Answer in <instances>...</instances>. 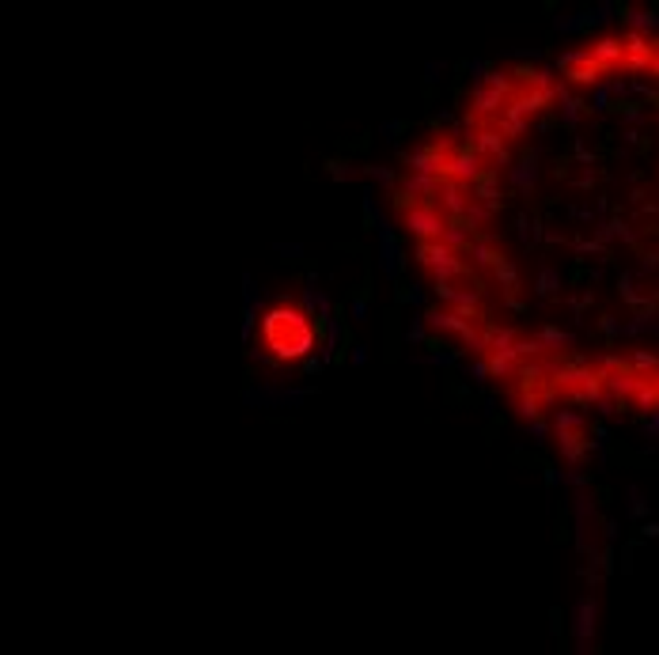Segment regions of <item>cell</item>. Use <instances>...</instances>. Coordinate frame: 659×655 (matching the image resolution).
I'll return each mask as SVG.
<instances>
[{
	"instance_id": "36",
	"label": "cell",
	"mask_w": 659,
	"mask_h": 655,
	"mask_svg": "<svg viewBox=\"0 0 659 655\" xmlns=\"http://www.w3.org/2000/svg\"><path fill=\"white\" fill-rule=\"evenodd\" d=\"M401 129H406V121H387V125H383V136H390V141H395Z\"/></svg>"
},
{
	"instance_id": "14",
	"label": "cell",
	"mask_w": 659,
	"mask_h": 655,
	"mask_svg": "<svg viewBox=\"0 0 659 655\" xmlns=\"http://www.w3.org/2000/svg\"><path fill=\"white\" fill-rule=\"evenodd\" d=\"M553 99H557V91H530V87H523V91L512 95V102H516V107L523 110L527 118H530V114H542V110L550 107Z\"/></svg>"
},
{
	"instance_id": "9",
	"label": "cell",
	"mask_w": 659,
	"mask_h": 655,
	"mask_svg": "<svg viewBox=\"0 0 659 655\" xmlns=\"http://www.w3.org/2000/svg\"><path fill=\"white\" fill-rule=\"evenodd\" d=\"M398 190H406L409 197L424 201V205H440V190H444V182H440V179H424V174H406V179L398 182Z\"/></svg>"
},
{
	"instance_id": "3",
	"label": "cell",
	"mask_w": 659,
	"mask_h": 655,
	"mask_svg": "<svg viewBox=\"0 0 659 655\" xmlns=\"http://www.w3.org/2000/svg\"><path fill=\"white\" fill-rule=\"evenodd\" d=\"M401 228H406L417 242H444L447 216H444L440 205H421V208H413V213L401 216Z\"/></svg>"
},
{
	"instance_id": "4",
	"label": "cell",
	"mask_w": 659,
	"mask_h": 655,
	"mask_svg": "<svg viewBox=\"0 0 659 655\" xmlns=\"http://www.w3.org/2000/svg\"><path fill=\"white\" fill-rule=\"evenodd\" d=\"M470 148L478 152L481 159H485L489 167H508L512 156H508V141H504V133L496 125H485L478 129V133L470 136Z\"/></svg>"
},
{
	"instance_id": "11",
	"label": "cell",
	"mask_w": 659,
	"mask_h": 655,
	"mask_svg": "<svg viewBox=\"0 0 659 655\" xmlns=\"http://www.w3.org/2000/svg\"><path fill=\"white\" fill-rule=\"evenodd\" d=\"M602 76H606V69H602L599 61H591V50H588V57H584L580 64L565 69V80H568L572 87H599Z\"/></svg>"
},
{
	"instance_id": "22",
	"label": "cell",
	"mask_w": 659,
	"mask_h": 655,
	"mask_svg": "<svg viewBox=\"0 0 659 655\" xmlns=\"http://www.w3.org/2000/svg\"><path fill=\"white\" fill-rule=\"evenodd\" d=\"M534 288H538V296H561V273H553L550 265H542L538 269V280H534Z\"/></svg>"
},
{
	"instance_id": "32",
	"label": "cell",
	"mask_w": 659,
	"mask_h": 655,
	"mask_svg": "<svg viewBox=\"0 0 659 655\" xmlns=\"http://www.w3.org/2000/svg\"><path fill=\"white\" fill-rule=\"evenodd\" d=\"M470 375H473V383H485V379H489V360H478L470 368Z\"/></svg>"
},
{
	"instance_id": "17",
	"label": "cell",
	"mask_w": 659,
	"mask_h": 655,
	"mask_svg": "<svg viewBox=\"0 0 659 655\" xmlns=\"http://www.w3.org/2000/svg\"><path fill=\"white\" fill-rule=\"evenodd\" d=\"M470 254H473V262H478V265H485V269H496V265L504 262V250L496 246L493 239H478V242L470 246Z\"/></svg>"
},
{
	"instance_id": "23",
	"label": "cell",
	"mask_w": 659,
	"mask_h": 655,
	"mask_svg": "<svg viewBox=\"0 0 659 655\" xmlns=\"http://www.w3.org/2000/svg\"><path fill=\"white\" fill-rule=\"evenodd\" d=\"M553 432H584V417L572 409H557L553 413Z\"/></svg>"
},
{
	"instance_id": "26",
	"label": "cell",
	"mask_w": 659,
	"mask_h": 655,
	"mask_svg": "<svg viewBox=\"0 0 659 655\" xmlns=\"http://www.w3.org/2000/svg\"><path fill=\"white\" fill-rule=\"evenodd\" d=\"M326 171L334 174L337 182H349L352 174H356V171H352V163H345V159H330V163H326Z\"/></svg>"
},
{
	"instance_id": "16",
	"label": "cell",
	"mask_w": 659,
	"mask_h": 655,
	"mask_svg": "<svg viewBox=\"0 0 659 655\" xmlns=\"http://www.w3.org/2000/svg\"><path fill=\"white\" fill-rule=\"evenodd\" d=\"M481 341H485V352L493 357V352H508V349H516V330H496V326H485L481 330Z\"/></svg>"
},
{
	"instance_id": "8",
	"label": "cell",
	"mask_w": 659,
	"mask_h": 655,
	"mask_svg": "<svg viewBox=\"0 0 659 655\" xmlns=\"http://www.w3.org/2000/svg\"><path fill=\"white\" fill-rule=\"evenodd\" d=\"M470 205H473L470 190L447 179V182H444V190H440V208H444L447 220H459V216H466V213H470Z\"/></svg>"
},
{
	"instance_id": "35",
	"label": "cell",
	"mask_w": 659,
	"mask_h": 655,
	"mask_svg": "<svg viewBox=\"0 0 659 655\" xmlns=\"http://www.w3.org/2000/svg\"><path fill=\"white\" fill-rule=\"evenodd\" d=\"M277 250H280L285 258H300V254H303V246H300V242H280Z\"/></svg>"
},
{
	"instance_id": "21",
	"label": "cell",
	"mask_w": 659,
	"mask_h": 655,
	"mask_svg": "<svg viewBox=\"0 0 659 655\" xmlns=\"http://www.w3.org/2000/svg\"><path fill=\"white\" fill-rule=\"evenodd\" d=\"M557 99H561V121H565L568 129H576V121H580V107H584V102H576V99H572V95H568L561 84H557Z\"/></svg>"
},
{
	"instance_id": "33",
	"label": "cell",
	"mask_w": 659,
	"mask_h": 655,
	"mask_svg": "<svg viewBox=\"0 0 659 655\" xmlns=\"http://www.w3.org/2000/svg\"><path fill=\"white\" fill-rule=\"evenodd\" d=\"M368 174H372V179H375V182H387V186H390V182H395V174H390V171H387V167H368Z\"/></svg>"
},
{
	"instance_id": "18",
	"label": "cell",
	"mask_w": 659,
	"mask_h": 655,
	"mask_svg": "<svg viewBox=\"0 0 659 655\" xmlns=\"http://www.w3.org/2000/svg\"><path fill=\"white\" fill-rule=\"evenodd\" d=\"M519 371V352L516 349H508V352H493L489 357V375H496V379H512Z\"/></svg>"
},
{
	"instance_id": "2",
	"label": "cell",
	"mask_w": 659,
	"mask_h": 655,
	"mask_svg": "<svg viewBox=\"0 0 659 655\" xmlns=\"http://www.w3.org/2000/svg\"><path fill=\"white\" fill-rule=\"evenodd\" d=\"M451 144L447 141H428L424 148H413V152H401V163L409 167V174H424V179H440L447 182L451 179Z\"/></svg>"
},
{
	"instance_id": "15",
	"label": "cell",
	"mask_w": 659,
	"mask_h": 655,
	"mask_svg": "<svg viewBox=\"0 0 659 655\" xmlns=\"http://www.w3.org/2000/svg\"><path fill=\"white\" fill-rule=\"evenodd\" d=\"M557 447H561V455H565V463L576 466L584 455H588L591 440H584V432H557Z\"/></svg>"
},
{
	"instance_id": "40",
	"label": "cell",
	"mask_w": 659,
	"mask_h": 655,
	"mask_svg": "<svg viewBox=\"0 0 659 655\" xmlns=\"http://www.w3.org/2000/svg\"><path fill=\"white\" fill-rule=\"evenodd\" d=\"M557 481H561V474H557V470H545V485H550V489H553Z\"/></svg>"
},
{
	"instance_id": "12",
	"label": "cell",
	"mask_w": 659,
	"mask_h": 655,
	"mask_svg": "<svg viewBox=\"0 0 659 655\" xmlns=\"http://www.w3.org/2000/svg\"><path fill=\"white\" fill-rule=\"evenodd\" d=\"M508 179H512V186H519V190H523L527 197H530V190H534V179H538V156H534V152H527V156L519 159L516 167H512Z\"/></svg>"
},
{
	"instance_id": "1",
	"label": "cell",
	"mask_w": 659,
	"mask_h": 655,
	"mask_svg": "<svg viewBox=\"0 0 659 655\" xmlns=\"http://www.w3.org/2000/svg\"><path fill=\"white\" fill-rule=\"evenodd\" d=\"M262 341L269 349L273 364H296L315 349V330H311V314L296 303H277L265 311L262 318Z\"/></svg>"
},
{
	"instance_id": "29",
	"label": "cell",
	"mask_w": 659,
	"mask_h": 655,
	"mask_svg": "<svg viewBox=\"0 0 659 655\" xmlns=\"http://www.w3.org/2000/svg\"><path fill=\"white\" fill-rule=\"evenodd\" d=\"M406 341L409 345H424L428 337H424V318H413V326L406 330Z\"/></svg>"
},
{
	"instance_id": "7",
	"label": "cell",
	"mask_w": 659,
	"mask_h": 655,
	"mask_svg": "<svg viewBox=\"0 0 659 655\" xmlns=\"http://www.w3.org/2000/svg\"><path fill=\"white\" fill-rule=\"evenodd\" d=\"M504 91H493V87L478 84L470 95V118H500L504 114Z\"/></svg>"
},
{
	"instance_id": "13",
	"label": "cell",
	"mask_w": 659,
	"mask_h": 655,
	"mask_svg": "<svg viewBox=\"0 0 659 655\" xmlns=\"http://www.w3.org/2000/svg\"><path fill=\"white\" fill-rule=\"evenodd\" d=\"M527 121H530V118L523 114V110H519L516 102H508V107H504V114L496 118V129L504 133V141H516V136L527 133Z\"/></svg>"
},
{
	"instance_id": "31",
	"label": "cell",
	"mask_w": 659,
	"mask_h": 655,
	"mask_svg": "<svg viewBox=\"0 0 659 655\" xmlns=\"http://www.w3.org/2000/svg\"><path fill=\"white\" fill-rule=\"evenodd\" d=\"M527 428H530V436H534V440H538V443H542V440H545V436H550V424H545V420H530V424H527Z\"/></svg>"
},
{
	"instance_id": "6",
	"label": "cell",
	"mask_w": 659,
	"mask_h": 655,
	"mask_svg": "<svg viewBox=\"0 0 659 655\" xmlns=\"http://www.w3.org/2000/svg\"><path fill=\"white\" fill-rule=\"evenodd\" d=\"M470 197L478 201V205H485L493 216L500 213V208H504V197H500V167H485V174H481V179L470 186Z\"/></svg>"
},
{
	"instance_id": "39",
	"label": "cell",
	"mask_w": 659,
	"mask_h": 655,
	"mask_svg": "<svg viewBox=\"0 0 659 655\" xmlns=\"http://www.w3.org/2000/svg\"><path fill=\"white\" fill-rule=\"evenodd\" d=\"M504 303H508V307H512V311H516V314H527V307L519 303V296H504Z\"/></svg>"
},
{
	"instance_id": "5",
	"label": "cell",
	"mask_w": 659,
	"mask_h": 655,
	"mask_svg": "<svg viewBox=\"0 0 659 655\" xmlns=\"http://www.w3.org/2000/svg\"><path fill=\"white\" fill-rule=\"evenodd\" d=\"M485 167H489V163L470 148V144H466V148H455V156H451V182H459V186H466V190H470V186L478 182L481 174H485Z\"/></svg>"
},
{
	"instance_id": "27",
	"label": "cell",
	"mask_w": 659,
	"mask_h": 655,
	"mask_svg": "<svg viewBox=\"0 0 659 655\" xmlns=\"http://www.w3.org/2000/svg\"><path fill=\"white\" fill-rule=\"evenodd\" d=\"M516 352H519V360L530 357V360H542V345H538V337H530V341H516Z\"/></svg>"
},
{
	"instance_id": "38",
	"label": "cell",
	"mask_w": 659,
	"mask_h": 655,
	"mask_svg": "<svg viewBox=\"0 0 659 655\" xmlns=\"http://www.w3.org/2000/svg\"><path fill=\"white\" fill-rule=\"evenodd\" d=\"M576 159H580V163H591V152H588L584 141H576Z\"/></svg>"
},
{
	"instance_id": "24",
	"label": "cell",
	"mask_w": 659,
	"mask_h": 655,
	"mask_svg": "<svg viewBox=\"0 0 659 655\" xmlns=\"http://www.w3.org/2000/svg\"><path fill=\"white\" fill-rule=\"evenodd\" d=\"M485 87H493V91H504V95H516V84H512V76H508V72H500V69H489V72H485Z\"/></svg>"
},
{
	"instance_id": "28",
	"label": "cell",
	"mask_w": 659,
	"mask_h": 655,
	"mask_svg": "<svg viewBox=\"0 0 659 655\" xmlns=\"http://www.w3.org/2000/svg\"><path fill=\"white\" fill-rule=\"evenodd\" d=\"M379 220H383V216L375 213V197H372V193H364V224H368V228H379Z\"/></svg>"
},
{
	"instance_id": "30",
	"label": "cell",
	"mask_w": 659,
	"mask_h": 655,
	"mask_svg": "<svg viewBox=\"0 0 659 655\" xmlns=\"http://www.w3.org/2000/svg\"><path fill=\"white\" fill-rule=\"evenodd\" d=\"M352 318H356V322L368 318V296H356V299H352Z\"/></svg>"
},
{
	"instance_id": "34",
	"label": "cell",
	"mask_w": 659,
	"mask_h": 655,
	"mask_svg": "<svg viewBox=\"0 0 659 655\" xmlns=\"http://www.w3.org/2000/svg\"><path fill=\"white\" fill-rule=\"evenodd\" d=\"M251 334H254V307H246V311H243V341Z\"/></svg>"
},
{
	"instance_id": "10",
	"label": "cell",
	"mask_w": 659,
	"mask_h": 655,
	"mask_svg": "<svg viewBox=\"0 0 659 655\" xmlns=\"http://www.w3.org/2000/svg\"><path fill=\"white\" fill-rule=\"evenodd\" d=\"M591 61H599L606 72H614V69H622L625 64V42L622 38H599V42H591Z\"/></svg>"
},
{
	"instance_id": "19",
	"label": "cell",
	"mask_w": 659,
	"mask_h": 655,
	"mask_svg": "<svg viewBox=\"0 0 659 655\" xmlns=\"http://www.w3.org/2000/svg\"><path fill=\"white\" fill-rule=\"evenodd\" d=\"M538 345H542V349H553V352H568L572 349V334H565V330H557V326H542L538 330Z\"/></svg>"
},
{
	"instance_id": "37",
	"label": "cell",
	"mask_w": 659,
	"mask_h": 655,
	"mask_svg": "<svg viewBox=\"0 0 659 655\" xmlns=\"http://www.w3.org/2000/svg\"><path fill=\"white\" fill-rule=\"evenodd\" d=\"M352 364H356V368H364V364H368V349H364V345H352Z\"/></svg>"
},
{
	"instance_id": "20",
	"label": "cell",
	"mask_w": 659,
	"mask_h": 655,
	"mask_svg": "<svg viewBox=\"0 0 659 655\" xmlns=\"http://www.w3.org/2000/svg\"><path fill=\"white\" fill-rule=\"evenodd\" d=\"M496 280H500V292L504 296H516L519 292V269H516V262H512V258H504L500 265H496Z\"/></svg>"
},
{
	"instance_id": "25",
	"label": "cell",
	"mask_w": 659,
	"mask_h": 655,
	"mask_svg": "<svg viewBox=\"0 0 659 655\" xmlns=\"http://www.w3.org/2000/svg\"><path fill=\"white\" fill-rule=\"evenodd\" d=\"M538 409H542V402H538V398H530V394H516V413L523 417L527 424H530V420H538Z\"/></svg>"
}]
</instances>
